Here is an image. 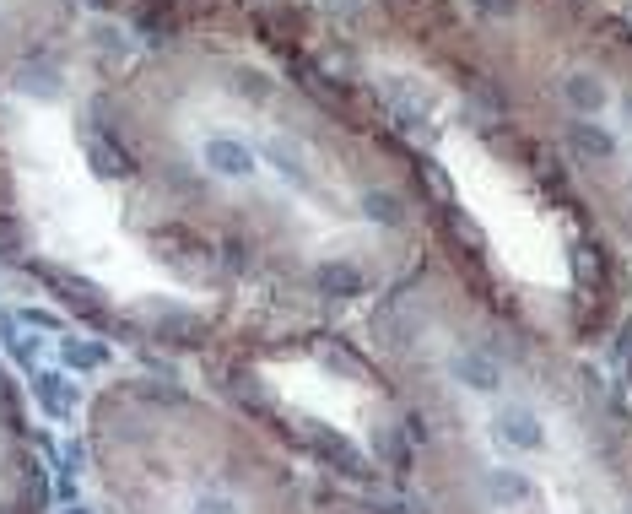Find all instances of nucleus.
<instances>
[{"label":"nucleus","instance_id":"f257e3e1","mask_svg":"<svg viewBox=\"0 0 632 514\" xmlns=\"http://www.w3.org/2000/svg\"><path fill=\"white\" fill-rule=\"evenodd\" d=\"M38 276H44V282L55 287V293H60L65 303H71L76 314H87L92 325H109V309H103V293L87 282V276H71V271H60V266H38Z\"/></svg>","mask_w":632,"mask_h":514},{"label":"nucleus","instance_id":"f03ea898","mask_svg":"<svg viewBox=\"0 0 632 514\" xmlns=\"http://www.w3.org/2000/svg\"><path fill=\"white\" fill-rule=\"evenodd\" d=\"M206 168H217L227 179H244V174H254V152L233 136H211L206 141Z\"/></svg>","mask_w":632,"mask_h":514},{"label":"nucleus","instance_id":"7ed1b4c3","mask_svg":"<svg viewBox=\"0 0 632 514\" xmlns=\"http://www.w3.org/2000/svg\"><path fill=\"white\" fill-rule=\"evenodd\" d=\"M152 331H157V341H173V347H200V341H206V320H200V314H184V309H168L152 320Z\"/></svg>","mask_w":632,"mask_h":514},{"label":"nucleus","instance_id":"20e7f679","mask_svg":"<svg viewBox=\"0 0 632 514\" xmlns=\"http://www.w3.org/2000/svg\"><path fill=\"white\" fill-rule=\"evenodd\" d=\"M87 163H92V174H103V179H130V174H136L130 152L114 147V141H103V136L87 141Z\"/></svg>","mask_w":632,"mask_h":514},{"label":"nucleus","instance_id":"39448f33","mask_svg":"<svg viewBox=\"0 0 632 514\" xmlns=\"http://www.w3.org/2000/svg\"><path fill=\"white\" fill-rule=\"evenodd\" d=\"M17 92H28L38 103H55L65 92V82H60L55 65H17Z\"/></svg>","mask_w":632,"mask_h":514},{"label":"nucleus","instance_id":"423d86ee","mask_svg":"<svg viewBox=\"0 0 632 514\" xmlns=\"http://www.w3.org/2000/svg\"><path fill=\"white\" fill-rule=\"evenodd\" d=\"M319 293L325 298H357L362 271L352 266V260H325V266H319Z\"/></svg>","mask_w":632,"mask_h":514},{"label":"nucleus","instance_id":"0eeeda50","mask_svg":"<svg viewBox=\"0 0 632 514\" xmlns=\"http://www.w3.org/2000/svg\"><path fill=\"white\" fill-rule=\"evenodd\" d=\"M308 439H314V450L330 460V466H341L346 477H368V460H362L352 444L341 439V433H308Z\"/></svg>","mask_w":632,"mask_h":514},{"label":"nucleus","instance_id":"6e6552de","mask_svg":"<svg viewBox=\"0 0 632 514\" xmlns=\"http://www.w3.org/2000/svg\"><path fill=\"white\" fill-rule=\"evenodd\" d=\"M497 433H503L508 444H519V450H541V423H535L530 412H524V406H508L503 417H497Z\"/></svg>","mask_w":632,"mask_h":514},{"label":"nucleus","instance_id":"1a4fd4ad","mask_svg":"<svg viewBox=\"0 0 632 514\" xmlns=\"http://www.w3.org/2000/svg\"><path fill=\"white\" fill-rule=\"evenodd\" d=\"M33 390H38V401H44V412H55V417H71L76 412V395H71V385H65L60 374H38Z\"/></svg>","mask_w":632,"mask_h":514},{"label":"nucleus","instance_id":"9d476101","mask_svg":"<svg viewBox=\"0 0 632 514\" xmlns=\"http://www.w3.org/2000/svg\"><path fill=\"white\" fill-rule=\"evenodd\" d=\"M454 374H460L470 390H497V363L481 358V352H460V358H454Z\"/></svg>","mask_w":632,"mask_h":514},{"label":"nucleus","instance_id":"9b49d317","mask_svg":"<svg viewBox=\"0 0 632 514\" xmlns=\"http://www.w3.org/2000/svg\"><path fill=\"white\" fill-rule=\"evenodd\" d=\"M568 103H573L578 114H600L605 109V87L595 82V76L578 71V76H568Z\"/></svg>","mask_w":632,"mask_h":514},{"label":"nucleus","instance_id":"f8f14e48","mask_svg":"<svg viewBox=\"0 0 632 514\" xmlns=\"http://www.w3.org/2000/svg\"><path fill=\"white\" fill-rule=\"evenodd\" d=\"M487 487H492L497 504H524V498H530V482H524L519 471H492Z\"/></svg>","mask_w":632,"mask_h":514},{"label":"nucleus","instance_id":"ddd939ff","mask_svg":"<svg viewBox=\"0 0 632 514\" xmlns=\"http://www.w3.org/2000/svg\"><path fill=\"white\" fill-rule=\"evenodd\" d=\"M362 212H368L373 222H384V228H400V201L389 190H368L362 195Z\"/></svg>","mask_w":632,"mask_h":514},{"label":"nucleus","instance_id":"4468645a","mask_svg":"<svg viewBox=\"0 0 632 514\" xmlns=\"http://www.w3.org/2000/svg\"><path fill=\"white\" fill-rule=\"evenodd\" d=\"M573 141H578V152H589V157H611L616 152V141L605 136V130H595V125H573Z\"/></svg>","mask_w":632,"mask_h":514},{"label":"nucleus","instance_id":"2eb2a0df","mask_svg":"<svg viewBox=\"0 0 632 514\" xmlns=\"http://www.w3.org/2000/svg\"><path fill=\"white\" fill-rule=\"evenodd\" d=\"M65 363H71V368H103V363H109V352L87 347V341H65Z\"/></svg>","mask_w":632,"mask_h":514},{"label":"nucleus","instance_id":"dca6fc26","mask_svg":"<svg viewBox=\"0 0 632 514\" xmlns=\"http://www.w3.org/2000/svg\"><path fill=\"white\" fill-rule=\"evenodd\" d=\"M379 455L389 460V471H406L411 466V450H406V444H400V433H379Z\"/></svg>","mask_w":632,"mask_h":514},{"label":"nucleus","instance_id":"f3484780","mask_svg":"<svg viewBox=\"0 0 632 514\" xmlns=\"http://www.w3.org/2000/svg\"><path fill=\"white\" fill-rule=\"evenodd\" d=\"M271 157H276V168H281V174H287L292 184H303V190H308V184H314V179H308V168L298 163V152H287V147H281V141L271 147Z\"/></svg>","mask_w":632,"mask_h":514},{"label":"nucleus","instance_id":"a211bd4d","mask_svg":"<svg viewBox=\"0 0 632 514\" xmlns=\"http://www.w3.org/2000/svg\"><path fill=\"white\" fill-rule=\"evenodd\" d=\"M233 87L244 92V98H265V92H271V82H265L260 71H238V76H233Z\"/></svg>","mask_w":632,"mask_h":514},{"label":"nucleus","instance_id":"6ab92c4d","mask_svg":"<svg viewBox=\"0 0 632 514\" xmlns=\"http://www.w3.org/2000/svg\"><path fill=\"white\" fill-rule=\"evenodd\" d=\"M0 255H11V260L22 255V228L11 217H0Z\"/></svg>","mask_w":632,"mask_h":514},{"label":"nucleus","instance_id":"aec40b11","mask_svg":"<svg viewBox=\"0 0 632 514\" xmlns=\"http://www.w3.org/2000/svg\"><path fill=\"white\" fill-rule=\"evenodd\" d=\"M195 514H238V509L227 504V498H200V504H195Z\"/></svg>","mask_w":632,"mask_h":514},{"label":"nucleus","instance_id":"412c9836","mask_svg":"<svg viewBox=\"0 0 632 514\" xmlns=\"http://www.w3.org/2000/svg\"><path fill=\"white\" fill-rule=\"evenodd\" d=\"M481 11H487V17H508V11H514V0H476Z\"/></svg>","mask_w":632,"mask_h":514},{"label":"nucleus","instance_id":"4be33fe9","mask_svg":"<svg viewBox=\"0 0 632 514\" xmlns=\"http://www.w3.org/2000/svg\"><path fill=\"white\" fill-rule=\"evenodd\" d=\"M92 6H114V0H92Z\"/></svg>","mask_w":632,"mask_h":514},{"label":"nucleus","instance_id":"5701e85b","mask_svg":"<svg viewBox=\"0 0 632 514\" xmlns=\"http://www.w3.org/2000/svg\"><path fill=\"white\" fill-rule=\"evenodd\" d=\"M65 514H87V509H65Z\"/></svg>","mask_w":632,"mask_h":514}]
</instances>
